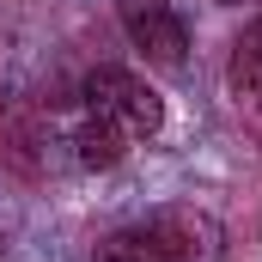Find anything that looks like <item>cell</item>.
<instances>
[{
  "mask_svg": "<svg viewBox=\"0 0 262 262\" xmlns=\"http://www.w3.org/2000/svg\"><path fill=\"white\" fill-rule=\"evenodd\" d=\"M79 92H85V116L116 122L128 140H146V134L165 128V98L128 67H92Z\"/></svg>",
  "mask_w": 262,
  "mask_h": 262,
  "instance_id": "6da1fadb",
  "label": "cell"
},
{
  "mask_svg": "<svg viewBox=\"0 0 262 262\" xmlns=\"http://www.w3.org/2000/svg\"><path fill=\"white\" fill-rule=\"evenodd\" d=\"M116 18L128 31V43L159 67H183V49H189V31L177 18L171 0H116Z\"/></svg>",
  "mask_w": 262,
  "mask_h": 262,
  "instance_id": "7a4b0ae2",
  "label": "cell"
},
{
  "mask_svg": "<svg viewBox=\"0 0 262 262\" xmlns=\"http://www.w3.org/2000/svg\"><path fill=\"white\" fill-rule=\"evenodd\" d=\"M152 226H159V238L171 244V256H177V262H220V250H226L220 220L201 213V207H159Z\"/></svg>",
  "mask_w": 262,
  "mask_h": 262,
  "instance_id": "3957f363",
  "label": "cell"
},
{
  "mask_svg": "<svg viewBox=\"0 0 262 262\" xmlns=\"http://www.w3.org/2000/svg\"><path fill=\"white\" fill-rule=\"evenodd\" d=\"M226 79H232V104L262 128V18H250L244 37L232 43V67H226Z\"/></svg>",
  "mask_w": 262,
  "mask_h": 262,
  "instance_id": "277c9868",
  "label": "cell"
},
{
  "mask_svg": "<svg viewBox=\"0 0 262 262\" xmlns=\"http://www.w3.org/2000/svg\"><path fill=\"white\" fill-rule=\"evenodd\" d=\"M122 152H128V134L116 128V122H104V116H85V122L73 128V159H79L85 171H116Z\"/></svg>",
  "mask_w": 262,
  "mask_h": 262,
  "instance_id": "5b68a950",
  "label": "cell"
},
{
  "mask_svg": "<svg viewBox=\"0 0 262 262\" xmlns=\"http://www.w3.org/2000/svg\"><path fill=\"white\" fill-rule=\"evenodd\" d=\"M92 262H177V256H171V244L159 238V226L146 220V226H122V232H110V238L92 250Z\"/></svg>",
  "mask_w": 262,
  "mask_h": 262,
  "instance_id": "8992f818",
  "label": "cell"
},
{
  "mask_svg": "<svg viewBox=\"0 0 262 262\" xmlns=\"http://www.w3.org/2000/svg\"><path fill=\"white\" fill-rule=\"evenodd\" d=\"M220 6H232V0H220Z\"/></svg>",
  "mask_w": 262,
  "mask_h": 262,
  "instance_id": "52a82bcc",
  "label": "cell"
}]
</instances>
